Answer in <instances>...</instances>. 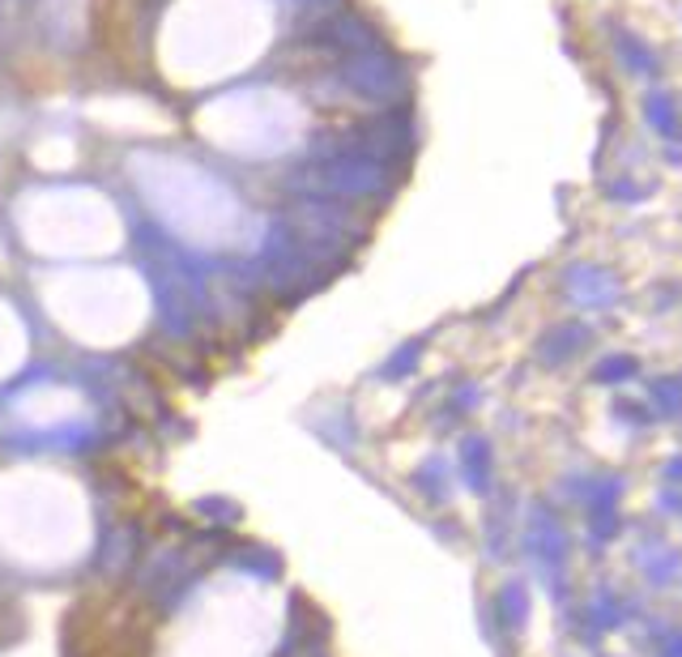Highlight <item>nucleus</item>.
Segmentation results:
<instances>
[{"label": "nucleus", "instance_id": "f257e3e1", "mask_svg": "<svg viewBox=\"0 0 682 657\" xmlns=\"http://www.w3.org/2000/svg\"><path fill=\"white\" fill-rule=\"evenodd\" d=\"M94 547V508L85 487L52 466L0 474V555L30 573L73 568Z\"/></svg>", "mask_w": 682, "mask_h": 657}, {"label": "nucleus", "instance_id": "f03ea898", "mask_svg": "<svg viewBox=\"0 0 682 657\" xmlns=\"http://www.w3.org/2000/svg\"><path fill=\"white\" fill-rule=\"evenodd\" d=\"M286 603L256 576H226L196 594V603L166 631L159 657H269L282 640Z\"/></svg>", "mask_w": 682, "mask_h": 657}, {"label": "nucleus", "instance_id": "7ed1b4c3", "mask_svg": "<svg viewBox=\"0 0 682 657\" xmlns=\"http://www.w3.org/2000/svg\"><path fill=\"white\" fill-rule=\"evenodd\" d=\"M48 303L60 325L90 342H115L141 321V291L124 286L120 277H69Z\"/></svg>", "mask_w": 682, "mask_h": 657}, {"label": "nucleus", "instance_id": "20e7f679", "mask_svg": "<svg viewBox=\"0 0 682 657\" xmlns=\"http://www.w3.org/2000/svg\"><path fill=\"white\" fill-rule=\"evenodd\" d=\"M299 180L328 196H371L384 189L380 163L358 159V154H316Z\"/></svg>", "mask_w": 682, "mask_h": 657}, {"label": "nucleus", "instance_id": "39448f33", "mask_svg": "<svg viewBox=\"0 0 682 657\" xmlns=\"http://www.w3.org/2000/svg\"><path fill=\"white\" fill-rule=\"evenodd\" d=\"M342 82L355 90L358 99L367 103H397L406 94V69L393 60L380 48H363V52H350L346 64H342Z\"/></svg>", "mask_w": 682, "mask_h": 657}, {"label": "nucleus", "instance_id": "423d86ee", "mask_svg": "<svg viewBox=\"0 0 682 657\" xmlns=\"http://www.w3.org/2000/svg\"><path fill=\"white\" fill-rule=\"evenodd\" d=\"M320 39H328L333 48L342 52H363V48H376V30L367 27L363 18H328Z\"/></svg>", "mask_w": 682, "mask_h": 657}, {"label": "nucleus", "instance_id": "0eeeda50", "mask_svg": "<svg viewBox=\"0 0 682 657\" xmlns=\"http://www.w3.org/2000/svg\"><path fill=\"white\" fill-rule=\"evenodd\" d=\"M18 328L22 325L0 307V376H4V372L18 363V355H22V333H18Z\"/></svg>", "mask_w": 682, "mask_h": 657}, {"label": "nucleus", "instance_id": "6e6552de", "mask_svg": "<svg viewBox=\"0 0 682 657\" xmlns=\"http://www.w3.org/2000/svg\"><path fill=\"white\" fill-rule=\"evenodd\" d=\"M649 120L656 124V133H665V138H674L679 133V111H674V99L670 94H649Z\"/></svg>", "mask_w": 682, "mask_h": 657}]
</instances>
